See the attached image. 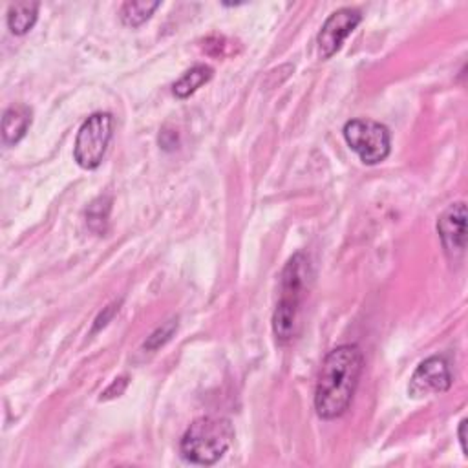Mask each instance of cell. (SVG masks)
I'll return each instance as SVG.
<instances>
[{"label":"cell","mask_w":468,"mask_h":468,"mask_svg":"<svg viewBox=\"0 0 468 468\" xmlns=\"http://www.w3.org/2000/svg\"><path fill=\"white\" fill-rule=\"evenodd\" d=\"M364 356L355 344L336 346L325 355L314 388V410L318 417L331 420L346 413L358 386Z\"/></svg>","instance_id":"6da1fadb"},{"label":"cell","mask_w":468,"mask_h":468,"mask_svg":"<svg viewBox=\"0 0 468 468\" xmlns=\"http://www.w3.org/2000/svg\"><path fill=\"white\" fill-rule=\"evenodd\" d=\"M234 441V428L229 419L223 417H199L196 419L181 437L179 450L185 461L192 464H214L218 463Z\"/></svg>","instance_id":"7a4b0ae2"},{"label":"cell","mask_w":468,"mask_h":468,"mask_svg":"<svg viewBox=\"0 0 468 468\" xmlns=\"http://www.w3.org/2000/svg\"><path fill=\"white\" fill-rule=\"evenodd\" d=\"M305 258L302 254H294L282 274V296L276 303L272 314V331L280 344L292 340L296 333L298 309L303 294V280H305Z\"/></svg>","instance_id":"3957f363"},{"label":"cell","mask_w":468,"mask_h":468,"mask_svg":"<svg viewBox=\"0 0 468 468\" xmlns=\"http://www.w3.org/2000/svg\"><path fill=\"white\" fill-rule=\"evenodd\" d=\"M344 139L347 146L360 157L364 165H377L389 155L391 135L388 126L373 119H351L344 124Z\"/></svg>","instance_id":"277c9868"},{"label":"cell","mask_w":468,"mask_h":468,"mask_svg":"<svg viewBox=\"0 0 468 468\" xmlns=\"http://www.w3.org/2000/svg\"><path fill=\"white\" fill-rule=\"evenodd\" d=\"M113 132V117L106 112L91 113L79 128L73 157L79 166L93 170L101 165Z\"/></svg>","instance_id":"5b68a950"},{"label":"cell","mask_w":468,"mask_h":468,"mask_svg":"<svg viewBox=\"0 0 468 468\" xmlns=\"http://www.w3.org/2000/svg\"><path fill=\"white\" fill-rule=\"evenodd\" d=\"M360 18H362L360 11H356L353 7H340L325 18V22L316 37L318 53L324 60L331 58L342 48L344 40L358 26Z\"/></svg>","instance_id":"8992f818"},{"label":"cell","mask_w":468,"mask_h":468,"mask_svg":"<svg viewBox=\"0 0 468 468\" xmlns=\"http://www.w3.org/2000/svg\"><path fill=\"white\" fill-rule=\"evenodd\" d=\"M452 386V373L442 356H430L422 360L411 375L408 393L415 399L428 393H442Z\"/></svg>","instance_id":"52a82bcc"},{"label":"cell","mask_w":468,"mask_h":468,"mask_svg":"<svg viewBox=\"0 0 468 468\" xmlns=\"http://www.w3.org/2000/svg\"><path fill=\"white\" fill-rule=\"evenodd\" d=\"M437 232L444 252L450 258H459L466 249V205L464 201L452 203L437 219Z\"/></svg>","instance_id":"ba28073f"},{"label":"cell","mask_w":468,"mask_h":468,"mask_svg":"<svg viewBox=\"0 0 468 468\" xmlns=\"http://www.w3.org/2000/svg\"><path fill=\"white\" fill-rule=\"evenodd\" d=\"M31 124V110L26 104L9 106L2 117V141L5 144H16Z\"/></svg>","instance_id":"9c48e42d"},{"label":"cell","mask_w":468,"mask_h":468,"mask_svg":"<svg viewBox=\"0 0 468 468\" xmlns=\"http://www.w3.org/2000/svg\"><path fill=\"white\" fill-rule=\"evenodd\" d=\"M38 16V2H15L7 7V27L13 35L27 33Z\"/></svg>","instance_id":"30bf717a"},{"label":"cell","mask_w":468,"mask_h":468,"mask_svg":"<svg viewBox=\"0 0 468 468\" xmlns=\"http://www.w3.org/2000/svg\"><path fill=\"white\" fill-rule=\"evenodd\" d=\"M212 79V68L205 66V64H197L194 68H190L188 71H185L172 86V91L176 97L179 99H186L190 97L194 91H197V88H201L203 84H207Z\"/></svg>","instance_id":"8fae6325"},{"label":"cell","mask_w":468,"mask_h":468,"mask_svg":"<svg viewBox=\"0 0 468 468\" xmlns=\"http://www.w3.org/2000/svg\"><path fill=\"white\" fill-rule=\"evenodd\" d=\"M157 7L159 2H126L121 7V20L130 27H137L144 24Z\"/></svg>","instance_id":"7c38bea8"},{"label":"cell","mask_w":468,"mask_h":468,"mask_svg":"<svg viewBox=\"0 0 468 468\" xmlns=\"http://www.w3.org/2000/svg\"><path fill=\"white\" fill-rule=\"evenodd\" d=\"M176 329H177V320H168L165 325H161L148 336V340L144 342V349H148V351L159 349L163 344H166L170 340V336L174 335Z\"/></svg>","instance_id":"4fadbf2b"},{"label":"cell","mask_w":468,"mask_h":468,"mask_svg":"<svg viewBox=\"0 0 468 468\" xmlns=\"http://www.w3.org/2000/svg\"><path fill=\"white\" fill-rule=\"evenodd\" d=\"M108 210H110V199H106V197L95 199V201L90 205V208L86 210V218H88L86 221H88L90 229L95 227V221L106 223V219H108Z\"/></svg>","instance_id":"5bb4252c"},{"label":"cell","mask_w":468,"mask_h":468,"mask_svg":"<svg viewBox=\"0 0 468 468\" xmlns=\"http://www.w3.org/2000/svg\"><path fill=\"white\" fill-rule=\"evenodd\" d=\"M464 430H466V419H463L461 424H459V442H461L463 453L466 455V435H464Z\"/></svg>","instance_id":"9a60e30c"}]
</instances>
